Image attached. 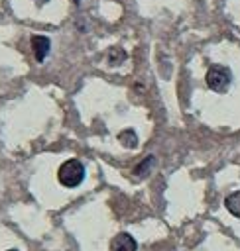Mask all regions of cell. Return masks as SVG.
I'll return each instance as SVG.
<instances>
[{
    "label": "cell",
    "mask_w": 240,
    "mask_h": 251,
    "mask_svg": "<svg viewBox=\"0 0 240 251\" xmlns=\"http://www.w3.org/2000/svg\"><path fill=\"white\" fill-rule=\"evenodd\" d=\"M83 178H85V165H83L79 159H69V161H65V163L59 167V171H57V180H59L63 186H67V188L79 186V184L83 182Z\"/></svg>",
    "instance_id": "1"
},
{
    "label": "cell",
    "mask_w": 240,
    "mask_h": 251,
    "mask_svg": "<svg viewBox=\"0 0 240 251\" xmlns=\"http://www.w3.org/2000/svg\"><path fill=\"white\" fill-rule=\"evenodd\" d=\"M207 86L214 92H226L230 82H232V73L228 67L224 65H210L209 71H207Z\"/></svg>",
    "instance_id": "2"
},
{
    "label": "cell",
    "mask_w": 240,
    "mask_h": 251,
    "mask_svg": "<svg viewBox=\"0 0 240 251\" xmlns=\"http://www.w3.org/2000/svg\"><path fill=\"white\" fill-rule=\"evenodd\" d=\"M136 249H138L136 239L126 231H120L110 239V251H136Z\"/></svg>",
    "instance_id": "3"
},
{
    "label": "cell",
    "mask_w": 240,
    "mask_h": 251,
    "mask_svg": "<svg viewBox=\"0 0 240 251\" xmlns=\"http://www.w3.org/2000/svg\"><path fill=\"white\" fill-rule=\"evenodd\" d=\"M31 47H33V55H35V59L41 63V61L47 57L51 43H49V39H47L45 35H33V37H31Z\"/></svg>",
    "instance_id": "4"
},
{
    "label": "cell",
    "mask_w": 240,
    "mask_h": 251,
    "mask_svg": "<svg viewBox=\"0 0 240 251\" xmlns=\"http://www.w3.org/2000/svg\"><path fill=\"white\" fill-rule=\"evenodd\" d=\"M224 208H226L232 216L240 218V190L230 192V194L224 198Z\"/></svg>",
    "instance_id": "5"
},
{
    "label": "cell",
    "mask_w": 240,
    "mask_h": 251,
    "mask_svg": "<svg viewBox=\"0 0 240 251\" xmlns=\"http://www.w3.org/2000/svg\"><path fill=\"white\" fill-rule=\"evenodd\" d=\"M153 163H155V159H153V157H146V159H144V161L134 169V175H136V176H146V175L151 171Z\"/></svg>",
    "instance_id": "6"
},
{
    "label": "cell",
    "mask_w": 240,
    "mask_h": 251,
    "mask_svg": "<svg viewBox=\"0 0 240 251\" xmlns=\"http://www.w3.org/2000/svg\"><path fill=\"white\" fill-rule=\"evenodd\" d=\"M118 139L126 145V147H136L138 145V137H136V133L132 131V129H126V131H122L120 135H118Z\"/></svg>",
    "instance_id": "7"
},
{
    "label": "cell",
    "mask_w": 240,
    "mask_h": 251,
    "mask_svg": "<svg viewBox=\"0 0 240 251\" xmlns=\"http://www.w3.org/2000/svg\"><path fill=\"white\" fill-rule=\"evenodd\" d=\"M6 251H18V249H6Z\"/></svg>",
    "instance_id": "8"
}]
</instances>
